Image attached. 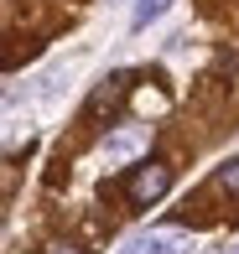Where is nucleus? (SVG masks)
Segmentation results:
<instances>
[{"instance_id": "0eeeda50", "label": "nucleus", "mask_w": 239, "mask_h": 254, "mask_svg": "<svg viewBox=\"0 0 239 254\" xmlns=\"http://www.w3.org/2000/svg\"><path fill=\"white\" fill-rule=\"evenodd\" d=\"M52 254H83V249H68V244H63V249H52Z\"/></svg>"}, {"instance_id": "6e6552de", "label": "nucleus", "mask_w": 239, "mask_h": 254, "mask_svg": "<svg viewBox=\"0 0 239 254\" xmlns=\"http://www.w3.org/2000/svg\"><path fill=\"white\" fill-rule=\"evenodd\" d=\"M219 254H239V244H229V249H219Z\"/></svg>"}, {"instance_id": "f03ea898", "label": "nucleus", "mask_w": 239, "mask_h": 254, "mask_svg": "<svg viewBox=\"0 0 239 254\" xmlns=\"http://www.w3.org/2000/svg\"><path fill=\"white\" fill-rule=\"evenodd\" d=\"M187 234L182 228H151V234H135L130 244H125V254H187Z\"/></svg>"}, {"instance_id": "20e7f679", "label": "nucleus", "mask_w": 239, "mask_h": 254, "mask_svg": "<svg viewBox=\"0 0 239 254\" xmlns=\"http://www.w3.org/2000/svg\"><path fill=\"white\" fill-rule=\"evenodd\" d=\"M166 10H172V0H135V26H151V21H161Z\"/></svg>"}, {"instance_id": "f257e3e1", "label": "nucleus", "mask_w": 239, "mask_h": 254, "mask_svg": "<svg viewBox=\"0 0 239 254\" xmlns=\"http://www.w3.org/2000/svg\"><path fill=\"white\" fill-rule=\"evenodd\" d=\"M166 187H172V166L146 161V166H135V177H130V202L135 207H151L156 197H166Z\"/></svg>"}, {"instance_id": "423d86ee", "label": "nucleus", "mask_w": 239, "mask_h": 254, "mask_svg": "<svg viewBox=\"0 0 239 254\" xmlns=\"http://www.w3.org/2000/svg\"><path fill=\"white\" fill-rule=\"evenodd\" d=\"M219 187L239 197V161H229V166H219Z\"/></svg>"}, {"instance_id": "39448f33", "label": "nucleus", "mask_w": 239, "mask_h": 254, "mask_svg": "<svg viewBox=\"0 0 239 254\" xmlns=\"http://www.w3.org/2000/svg\"><path fill=\"white\" fill-rule=\"evenodd\" d=\"M135 109H141V114H161V109H166V99H161V94H151V88H141V94H135Z\"/></svg>"}, {"instance_id": "7ed1b4c3", "label": "nucleus", "mask_w": 239, "mask_h": 254, "mask_svg": "<svg viewBox=\"0 0 239 254\" xmlns=\"http://www.w3.org/2000/svg\"><path fill=\"white\" fill-rule=\"evenodd\" d=\"M99 151H104L109 166H120V161H135V156L146 151V135H141V130H115V135H104Z\"/></svg>"}]
</instances>
